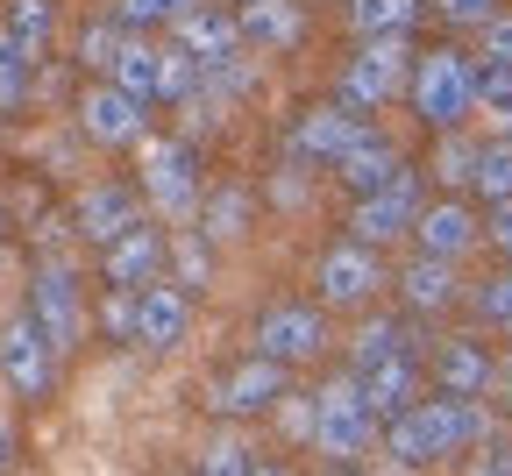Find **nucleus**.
<instances>
[{"label":"nucleus","instance_id":"48","mask_svg":"<svg viewBox=\"0 0 512 476\" xmlns=\"http://www.w3.org/2000/svg\"><path fill=\"white\" fill-rule=\"evenodd\" d=\"M335 476H356V469H335Z\"/></svg>","mask_w":512,"mask_h":476},{"label":"nucleus","instance_id":"13","mask_svg":"<svg viewBox=\"0 0 512 476\" xmlns=\"http://www.w3.org/2000/svg\"><path fill=\"white\" fill-rule=\"evenodd\" d=\"M143 121H150V100H136L128 86H86L79 100V128L93 135L100 150H121V143H143Z\"/></svg>","mask_w":512,"mask_h":476},{"label":"nucleus","instance_id":"25","mask_svg":"<svg viewBox=\"0 0 512 476\" xmlns=\"http://www.w3.org/2000/svg\"><path fill=\"white\" fill-rule=\"evenodd\" d=\"M214 235L207 228H185V235H171V249H164V270H178L171 285H185V292H207L214 285Z\"/></svg>","mask_w":512,"mask_h":476},{"label":"nucleus","instance_id":"14","mask_svg":"<svg viewBox=\"0 0 512 476\" xmlns=\"http://www.w3.org/2000/svg\"><path fill=\"white\" fill-rule=\"evenodd\" d=\"M164 249H171V235H157V228H128V235H114L107 249H100V278L107 285H121V292H143V285H157V270H164Z\"/></svg>","mask_w":512,"mask_h":476},{"label":"nucleus","instance_id":"35","mask_svg":"<svg viewBox=\"0 0 512 476\" xmlns=\"http://www.w3.org/2000/svg\"><path fill=\"white\" fill-rule=\"evenodd\" d=\"M121 43H128V29H114V22H93V29L79 36V64H93V72H114Z\"/></svg>","mask_w":512,"mask_h":476},{"label":"nucleus","instance_id":"33","mask_svg":"<svg viewBox=\"0 0 512 476\" xmlns=\"http://www.w3.org/2000/svg\"><path fill=\"white\" fill-rule=\"evenodd\" d=\"M100 334H107V342H136V292L107 285V299H100Z\"/></svg>","mask_w":512,"mask_h":476},{"label":"nucleus","instance_id":"9","mask_svg":"<svg viewBox=\"0 0 512 476\" xmlns=\"http://www.w3.org/2000/svg\"><path fill=\"white\" fill-rule=\"evenodd\" d=\"M384 285V263H377V249L370 242H335V249H320V263H313V292L328 299V306H363L370 292Z\"/></svg>","mask_w":512,"mask_h":476},{"label":"nucleus","instance_id":"3","mask_svg":"<svg viewBox=\"0 0 512 476\" xmlns=\"http://www.w3.org/2000/svg\"><path fill=\"white\" fill-rule=\"evenodd\" d=\"M470 107H477V72H470L456 50H434V57L413 64V114H420L427 128L448 135Z\"/></svg>","mask_w":512,"mask_h":476},{"label":"nucleus","instance_id":"15","mask_svg":"<svg viewBox=\"0 0 512 476\" xmlns=\"http://www.w3.org/2000/svg\"><path fill=\"white\" fill-rule=\"evenodd\" d=\"M185 327H192V292L185 285H143L136 292V342L143 349H178L185 342Z\"/></svg>","mask_w":512,"mask_h":476},{"label":"nucleus","instance_id":"32","mask_svg":"<svg viewBox=\"0 0 512 476\" xmlns=\"http://www.w3.org/2000/svg\"><path fill=\"white\" fill-rule=\"evenodd\" d=\"M470 185H477L484 199H505V192H512V143H484V150H477Z\"/></svg>","mask_w":512,"mask_h":476},{"label":"nucleus","instance_id":"8","mask_svg":"<svg viewBox=\"0 0 512 476\" xmlns=\"http://www.w3.org/2000/svg\"><path fill=\"white\" fill-rule=\"evenodd\" d=\"M413 221H420V178H413V171H399L392 185H377V192H363V199H356L349 235L377 249V242H399V235H413Z\"/></svg>","mask_w":512,"mask_h":476},{"label":"nucleus","instance_id":"7","mask_svg":"<svg viewBox=\"0 0 512 476\" xmlns=\"http://www.w3.org/2000/svg\"><path fill=\"white\" fill-rule=\"evenodd\" d=\"M363 135H370L363 114H349L342 100H335V107H306V114L292 121V135H285V157H292V164H313V171H320V164L342 171V157L363 143Z\"/></svg>","mask_w":512,"mask_h":476},{"label":"nucleus","instance_id":"12","mask_svg":"<svg viewBox=\"0 0 512 476\" xmlns=\"http://www.w3.org/2000/svg\"><path fill=\"white\" fill-rule=\"evenodd\" d=\"M29 313L43 320V334L57 349H72L79 334H86V292H79V278L64 263H43L36 278H29Z\"/></svg>","mask_w":512,"mask_h":476},{"label":"nucleus","instance_id":"1","mask_svg":"<svg viewBox=\"0 0 512 476\" xmlns=\"http://www.w3.org/2000/svg\"><path fill=\"white\" fill-rule=\"evenodd\" d=\"M470 441H491V413L477 398H427V405H406V413L384 427V455L406 462V469H434Z\"/></svg>","mask_w":512,"mask_h":476},{"label":"nucleus","instance_id":"30","mask_svg":"<svg viewBox=\"0 0 512 476\" xmlns=\"http://www.w3.org/2000/svg\"><path fill=\"white\" fill-rule=\"evenodd\" d=\"M164 100L171 107H185V100H207V64L192 57V50H164Z\"/></svg>","mask_w":512,"mask_h":476},{"label":"nucleus","instance_id":"16","mask_svg":"<svg viewBox=\"0 0 512 476\" xmlns=\"http://www.w3.org/2000/svg\"><path fill=\"white\" fill-rule=\"evenodd\" d=\"M171 29H178V50H192L207 72H214V64H235V50H242V22L228 8H207V0H200V8H185Z\"/></svg>","mask_w":512,"mask_h":476},{"label":"nucleus","instance_id":"42","mask_svg":"<svg viewBox=\"0 0 512 476\" xmlns=\"http://www.w3.org/2000/svg\"><path fill=\"white\" fill-rule=\"evenodd\" d=\"M491 242H498V249H512V192H505V199H491Z\"/></svg>","mask_w":512,"mask_h":476},{"label":"nucleus","instance_id":"18","mask_svg":"<svg viewBox=\"0 0 512 476\" xmlns=\"http://www.w3.org/2000/svg\"><path fill=\"white\" fill-rule=\"evenodd\" d=\"M356 384H363V405H370L377 420H399L406 405H420V363H413V356L363 363V370H356Z\"/></svg>","mask_w":512,"mask_h":476},{"label":"nucleus","instance_id":"20","mask_svg":"<svg viewBox=\"0 0 512 476\" xmlns=\"http://www.w3.org/2000/svg\"><path fill=\"white\" fill-rule=\"evenodd\" d=\"M235 22H242V43H264V50H292L306 36L299 0H242Z\"/></svg>","mask_w":512,"mask_h":476},{"label":"nucleus","instance_id":"44","mask_svg":"<svg viewBox=\"0 0 512 476\" xmlns=\"http://www.w3.org/2000/svg\"><path fill=\"white\" fill-rule=\"evenodd\" d=\"M477 476H512V448H484V462H477Z\"/></svg>","mask_w":512,"mask_h":476},{"label":"nucleus","instance_id":"41","mask_svg":"<svg viewBox=\"0 0 512 476\" xmlns=\"http://www.w3.org/2000/svg\"><path fill=\"white\" fill-rule=\"evenodd\" d=\"M484 57L512 64V15H491V22H484Z\"/></svg>","mask_w":512,"mask_h":476},{"label":"nucleus","instance_id":"27","mask_svg":"<svg viewBox=\"0 0 512 476\" xmlns=\"http://www.w3.org/2000/svg\"><path fill=\"white\" fill-rule=\"evenodd\" d=\"M349 22H356L363 43H377V36H406V29L420 22V0H349Z\"/></svg>","mask_w":512,"mask_h":476},{"label":"nucleus","instance_id":"21","mask_svg":"<svg viewBox=\"0 0 512 476\" xmlns=\"http://www.w3.org/2000/svg\"><path fill=\"white\" fill-rule=\"evenodd\" d=\"M413 235H420V249H427V256H448V263H456V256L477 242V214L463 207V199H441V207H420Z\"/></svg>","mask_w":512,"mask_h":476},{"label":"nucleus","instance_id":"11","mask_svg":"<svg viewBox=\"0 0 512 476\" xmlns=\"http://www.w3.org/2000/svg\"><path fill=\"white\" fill-rule=\"evenodd\" d=\"M320 349H328V313L320 306H271L264 320H256V356H278L285 370L292 363H313Z\"/></svg>","mask_w":512,"mask_h":476},{"label":"nucleus","instance_id":"47","mask_svg":"<svg viewBox=\"0 0 512 476\" xmlns=\"http://www.w3.org/2000/svg\"><path fill=\"white\" fill-rule=\"evenodd\" d=\"M0 235H8V214H0Z\"/></svg>","mask_w":512,"mask_h":476},{"label":"nucleus","instance_id":"39","mask_svg":"<svg viewBox=\"0 0 512 476\" xmlns=\"http://www.w3.org/2000/svg\"><path fill=\"white\" fill-rule=\"evenodd\" d=\"M477 313H484L491 327H512V270H498V278L477 292Z\"/></svg>","mask_w":512,"mask_h":476},{"label":"nucleus","instance_id":"5","mask_svg":"<svg viewBox=\"0 0 512 476\" xmlns=\"http://www.w3.org/2000/svg\"><path fill=\"white\" fill-rule=\"evenodd\" d=\"M57 356H64V349L43 334L36 313H15L8 327H0V377H8L15 398H50V384H57Z\"/></svg>","mask_w":512,"mask_h":476},{"label":"nucleus","instance_id":"26","mask_svg":"<svg viewBox=\"0 0 512 476\" xmlns=\"http://www.w3.org/2000/svg\"><path fill=\"white\" fill-rule=\"evenodd\" d=\"M29 93H36V50L0 29V114L29 107Z\"/></svg>","mask_w":512,"mask_h":476},{"label":"nucleus","instance_id":"24","mask_svg":"<svg viewBox=\"0 0 512 476\" xmlns=\"http://www.w3.org/2000/svg\"><path fill=\"white\" fill-rule=\"evenodd\" d=\"M399 171H406V164H399V150L384 143V135H363V143L342 157V185H349L356 199H363V192H377V185H392Z\"/></svg>","mask_w":512,"mask_h":476},{"label":"nucleus","instance_id":"36","mask_svg":"<svg viewBox=\"0 0 512 476\" xmlns=\"http://www.w3.org/2000/svg\"><path fill=\"white\" fill-rule=\"evenodd\" d=\"M200 476H249V448L228 441V434H214V441L200 448Z\"/></svg>","mask_w":512,"mask_h":476},{"label":"nucleus","instance_id":"31","mask_svg":"<svg viewBox=\"0 0 512 476\" xmlns=\"http://www.w3.org/2000/svg\"><path fill=\"white\" fill-rule=\"evenodd\" d=\"M50 29H57V8H50V0H8V36H15V43L43 50Z\"/></svg>","mask_w":512,"mask_h":476},{"label":"nucleus","instance_id":"6","mask_svg":"<svg viewBox=\"0 0 512 476\" xmlns=\"http://www.w3.org/2000/svg\"><path fill=\"white\" fill-rule=\"evenodd\" d=\"M399 86H406V36H377V43H363V50L342 64L335 100H342L349 114H377Z\"/></svg>","mask_w":512,"mask_h":476},{"label":"nucleus","instance_id":"45","mask_svg":"<svg viewBox=\"0 0 512 476\" xmlns=\"http://www.w3.org/2000/svg\"><path fill=\"white\" fill-rule=\"evenodd\" d=\"M8 455H15V434H8V420H0V469H8Z\"/></svg>","mask_w":512,"mask_h":476},{"label":"nucleus","instance_id":"17","mask_svg":"<svg viewBox=\"0 0 512 476\" xmlns=\"http://www.w3.org/2000/svg\"><path fill=\"white\" fill-rule=\"evenodd\" d=\"M143 221V199L136 192H128V185H86L79 192V214H72V228L86 235V242H114V235H128V228H136Z\"/></svg>","mask_w":512,"mask_h":476},{"label":"nucleus","instance_id":"22","mask_svg":"<svg viewBox=\"0 0 512 476\" xmlns=\"http://www.w3.org/2000/svg\"><path fill=\"white\" fill-rule=\"evenodd\" d=\"M107 79H114V86H128L136 100H164V43H143V36H128Z\"/></svg>","mask_w":512,"mask_h":476},{"label":"nucleus","instance_id":"34","mask_svg":"<svg viewBox=\"0 0 512 476\" xmlns=\"http://www.w3.org/2000/svg\"><path fill=\"white\" fill-rule=\"evenodd\" d=\"M477 107H491L498 121H512V64L484 57V72H477Z\"/></svg>","mask_w":512,"mask_h":476},{"label":"nucleus","instance_id":"28","mask_svg":"<svg viewBox=\"0 0 512 476\" xmlns=\"http://www.w3.org/2000/svg\"><path fill=\"white\" fill-rule=\"evenodd\" d=\"M249 207H256V199H249L242 185H221L214 199H200V228H207L214 242H235V235H249V221H256Z\"/></svg>","mask_w":512,"mask_h":476},{"label":"nucleus","instance_id":"46","mask_svg":"<svg viewBox=\"0 0 512 476\" xmlns=\"http://www.w3.org/2000/svg\"><path fill=\"white\" fill-rule=\"evenodd\" d=\"M249 476H285V462H249Z\"/></svg>","mask_w":512,"mask_h":476},{"label":"nucleus","instance_id":"37","mask_svg":"<svg viewBox=\"0 0 512 476\" xmlns=\"http://www.w3.org/2000/svg\"><path fill=\"white\" fill-rule=\"evenodd\" d=\"M185 8H200V0H121V22L128 29H157V22H178Z\"/></svg>","mask_w":512,"mask_h":476},{"label":"nucleus","instance_id":"40","mask_svg":"<svg viewBox=\"0 0 512 476\" xmlns=\"http://www.w3.org/2000/svg\"><path fill=\"white\" fill-rule=\"evenodd\" d=\"M441 22H491L498 15V0H434Z\"/></svg>","mask_w":512,"mask_h":476},{"label":"nucleus","instance_id":"50","mask_svg":"<svg viewBox=\"0 0 512 476\" xmlns=\"http://www.w3.org/2000/svg\"><path fill=\"white\" fill-rule=\"evenodd\" d=\"M505 128H512V121H505Z\"/></svg>","mask_w":512,"mask_h":476},{"label":"nucleus","instance_id":"38","mask_svg":"<svg viewBox=\"0 0 512 476\" xmlns=\"http://www.w3.org/2000/svg\"><path fill=\"white\" fill-rule=\"evenodd\" d=\"M434 171H441L448 185H470V171H477V143H463V135H448V143L434 150Z\"/></svg>","mask_w":512,"mask_h":476},{"label":"nucleus","instance_id":"2","mask_svg":"<svg viewBox=\"0 0 512 476\" xmlns=\"http://www.w3.org/2000/svg\"><path fill=\"white\" fill-rule=\"evenodd\" d=\"M313 448H328L335 462H356V455H370V448H377V413L363 405L356 370L313 391Z\"/></svg>","mask_w":512,"mask_h":476},{"label":"nucleus","instance_id":"23","mask_svg":"<svg viewBox=\"0 0 512 476\" xmlns=\"http://www.w3.org/2000/svg\"><path fill=\"white\" fill-rule=\"evenodd\" d=\"M399 285H406V306L413 313H441L448 299H456V270H448V256H413L406 270H399Z\"/></svg>","mask_w":512,"mask_h":476},{"label":"nucleus","instance_id":"29","mask_svg":"<svg viewBox=\"0 0 512 476\" xmlns=\"http://www.w3.org/2000/svg\"><path fill=\"white\" fill-rule=\"evenodd\" d=\"M384 356H413V334H406V320H363V327H356L349 363L363 370V363H384Z\"/></svg>","mask_w":512,"mask_h":476},{"label":"nucleus","instance_id":"49","mask_svg":"<svg viewBox=\"0 0 512 476\" xmlns=\"http://www.w3.org/2000/svg\"><path fill=\"white\" fill-rule=\"evenodd\" d=\"M235 8H242V0H235Z\"/></svg>","mask_w":512,"mask_h":476},{"label":"nucleus","instance_id":"19","mask_svg":"<svg viewBox=\"0 0 512 476\" xmlns=\"http://www.w3.org/2000/svg\"><path fill=\"white\" fill-rule=\"evenodd\" d=\"M427 377L441 384V398H484L491 391V356L477 342H441L434 363H427Z\"/></svg>","mask_w":512,"mask_h":476},{"label":"nucleus","instance_id":"4","mask_svg":"<svg viewBox=\"0 0 512 476\" xmlns=\"http://www.w3.org/2000/svg\"><path fill=\"white\" fill-rule=\"evenodd\" d=\"M143 199L157 207V221H192L200 214V157L185 143H143Z\"/></svg>","mask_w":512,"mask_h":476},{"label":"nucleus","instance_id":"43","mask_svg":"<svg viewBox=\"0 0 512 476\" xmlns=\"http://www.w3.org/2000/svg\"><path fill=\"white\" fill-rule=\"evenodd\" d=\"M491 398L512 413V356H498V363H491Z\"/></svg>","mask_w":512,"mask_h":476},{"label":"nucleus","instance_id":"10","mask_svg":"<svg viewBox=\"0 0 512 476\" xmlns=\"http://www.w3.org/2000/svg\"><path fill=\"white\" fill-rule=\"evenodd\" d=\"M278 405H285V363L278 356H249V363L214 377V413H228V420H256V413H278Z\"/></svg>","mask_w":512,"mask_h":476}]
</instances>
